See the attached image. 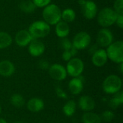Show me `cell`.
Masks as SVG:
<instances>
[{
    "mask_svg": "<svg viewBox=\"0 0 123 123\" xmlns=\"http://www.w3.org/2000/svg\"><path fill=\"white\" fill-rule=\"evenodd\" d=\"M43 21L49 25H56L61 20V10L55 4H50L44 7L43 11Z\"/></svg>",
    "mask_w": 123,
    "mask_h": 123,
    "instance_id": "1",
    "label": "cell"
},
{
    "mask_svg": "<svg viewBox=\"0 0 123 123\" xmlns=\"http://www.w3.org/2000/svg\"><path fill=\"white\" fill-rule=\"evenodd\" d=\"M123 81L120 76L111 74L107 76L102 83V89L107 94H115L122 89Z\"/></svg>",
    "mask_w": 123,
    "mask_h": 123,
    "instance_id": "2",
    "label": "cell"
},
{
    "mask_svg": "<svg viewBox=\"0 0 123 123\" xmlns=\"http://www.w3.org/2000/svg\"><path fill=\"white\" fill-rule=\"evenodd\" d=\"M118 14L113 9L105 7L100 10L97 14L98 24L103 27H108L114 25L116 22Z\"/></svg>",
    "mask_w": 123,
    "mask_h": 123,
    "instance_id": "3",
    "label": "cell"
},
{
    "mask_svg": "<svg viewBox=\"0 0 123 123\" xmlns=\"http://www.w3.org/2000/svg\"><path fill=\"white\" fill-rule=\"evenodd\" d=\"M28 32L33 39H38L46 37L50 32V27L45 21L38 20L30 25Z\"/></svg>",
    "mask_w": 123,
    "mask_h": 123,
    "instance_id": "4",
    "label": "cell"
},
{
    "mask_svg": "<svg viewBox=\"0 0 123 123\" xmlns=\"http://www.w3.org/2000/svg\"><path fill=\"white\" fill-rule=\"evenodd\" d=\"M106 53L108 59L116 63H123V42L118 40L110 44L107 50Z\"/></svg>",
    "mask_w": 123,
    "mask_h": 123,
    "instance_id": "5",
    "label": "cell"
},
{
    "mask_svg": "<svg viewBox=\"0 0 123 123\" xmlns=\"http://www.w3.org/2000/svg\"><path fill=\"white\" fill-rule=\"evenodd\" d=\"M66 69L67 74L73 78L79 77L81 76L84 70V63L81 58L74 57L68 61Z\"/></svg>",
    "mask_w": 123,
    "mask_h": 123,
    "instance_id": "6",
    "label": "cell"
},
{
    "mask_svg": "<svg viewBox=\"0 0 123 123\" xmlns=\"http://www.w3.org/2000/svg\"><path fill=\"white\" fill-rule=\"evenodd\" d=\"M91 43V36L86 32H80L77 33L72 41V46L76 49L83 50L86 48Z\"/></svg>",
    "mask_w": 123,
    "mask_h": 123,
    "instance_id": "7",
    "label": "cell"
},
{
    "mask_svg": "<svg viewBox=\"0 0 123 123\" xmlns=\"http://www.w3.org/2000/svg\"><path fill=\"white\" fill-rule=\"evenodd\" d=\"M48 74L51 79L58 81L65 80L68 76L66 68L59 63L50 65L48 68Z\"/></svg>",
    "mask_w": 123,
    "mask_h": 123,
    "instance_id": "8",
    "label": "cell"
},
{
    "mask_svg": "<svg viewBox=\"0 0 123 123\" xmlns=\"http://www.w3.org/2000/svg\"><path fill=\"white\" fill-rule=\"evenodd\" d=\"M113 39L112 33L108 29L102 28L98 32L97 42L99 46L102 48H107L113 43Z\"/></svg>",
    "mask_w": 123,
    "mask_h": 123,
    "instance_id": "9",
    "label": "cell"
},
{
    "mask_svg": "<svg viewBox=\"0 0 123 123\" xmlns=\"http://www.w3.org/2000/svg\"><path fill=\"white\" fill-rule=\"evenodd\" d=\"M81 12L84 17L87 19H94L97 14L98 8L97 4L92 1H86L83 5L81 6Z\"/></svg>",
    "mask_w": 123,
    "mask_h": 123,
    "instance_id": "10",
    "label": "cell"
},
{
    "mask_svg": "<svg viewBox=\"0 0 123 123\" xmlns=\"http://www.w3.org/2000/svg\"><path fill=\"white\" fill-rule=\"evenodd\" d=\"M108 61V57L106 53V50L101 48L97 49L92 56V62L96 67L104 66Z\"/></svg>",
    "mask_w": 123,
    "mask_h": 123,
    "instance_id": "11",
    "label": "cell"
},
{
    "mask_svg": "<svg viewBox=\"0 0 123 123\" xmlns=\"http://www.w3.org/2000/svg\"><path fill=\"white\" fill-rule=\"evenodd\" d=\"M45 47L43 42L34 39L28 45V52L33 57H38L43 55L45 52Z\"/></svg>",
    "mask_w": 123,
    "mask_h": 123,
    "instance_id": "12",
    "label": "cell"
},
{
    "mask_svg": "<svg viewBox=\"0 0 123 123\" xmlns=\"http://www.w3.org/2000/svg\"><path fill=\"white\" fill-rule=\"evenodd\" d=\"M78 106L84 112H92L96 107V102L92 97L83 95L79 99Z\"/></svg>",
    "mask_w": 123,
    "mask_h": 123,
    "instance_id": "13",
    "label": "cell"
},
{
    "mask_svg": "<svg viewBox=\"0 0 123 123\" xmlns=\"http://www.w3.org/2000/svg\"><path fill=\"white\" fill-rule=\"evenodd\" d=\"M32 40L34 39L32 38L28 30H22L17 32L14 37L16 44L19 47L27 46Z\"/></svg>",
    "mask_w": 123,
    "mask_h": 123,
    "instance_id": "14",
    "label": "cell"
},
{
    "mask_svg": "<svg viewBox=\"0 0 123 123\" xmlns=\"http://www.w3.org/2000/svg\"><path fill=\"white\" fill-rule=\"evenodd\" d=\"M68 89L70 92L74 95L80 94L84 89V81L82 76H80L79 77L71 79L68 82Z\"/></svg>",
    "mask_w": 123,
    "mask_h": 123,
    "instance_id": "15",
    "label": "cell"
},
{
    "mask_svg": "<svg viewBox=\"0 0 123 123\" xmlns=\"http://www.w3.org/2000/svg\"><path fill=\"white\" fill-rule=\"evenodd\" d=\"M45 107V103L43 100L38 97H33L28 100L27 102V110L33 113L39 112L42 111Z\"/></svg>",
    "mask_w": 123,
    "mask_h": 123,
    "instance_id": "16",
    "label": "cell"
},
{
    "mask_svg": "<svg viewBox=\"0 0 123 123\" xmlns=\"http://www.w3.org/2000/svg\"><path fill=\"white\" fill-rule=\"evenodd\" d=\"M15 72V66L12 62L8 60L0 61V76L3 77H9Z\"/></svg>",
    "mask_w": 123,
    "mask_h": 123,
    "instance_id": "17",
    "label": "cell"
},
{
    "mask_svg": "<svg viewBox=\"0 0 123 123\" xmlns=\"http://www.w3.org/2000/svg\"><path fill=\"white\" fill-rule=\"evenodd\" d=\"M70 32L68 23L61 20L55 25V34L60 38L66 37Z\"/></svg>",
    "mask_w": 123,
    "mask_h": 123,
    "instance_id": "18",
    "label": "cell"
},
{
    "mask_svg": "<svg viewBox=\"0 0 123 123\" xmlns=\"http://www.w3.org/2000/svg\"><path fill=\"white\" fill-rule=\"evenodd\" d=\"M81 121L83 123H102L100 115L92 112H85L82 117Z\"/></svg>",
    "mask_w": 123,
    "mask_h": 123,
    "instance_id": "19",
    "label": "cell"
},
{
    "mask_svg": "<svg viewBox=\"0 0 123 123\" xmlns=\"http://www.w3.org/2000/svg\"><path fill=\"white\" fill-rule=\"evenodd\" d=\"M77 105L74 100L67 101L63 107V112L66 117H72L76 111Z\"/></svg>",
    "mask_w": 123,
    "mask_h": 123,
    "instance_id": "20",
    "label": "cell"
},
{
    "mask_svg": "<svg viewBox=\"0 0 123 123\" xmlns=\"http://www.w3.org/2000/svg\"><path fill=\"white\" fill-rule=\"evenodd\" d=\"M123 104V92L122 90L113 94V97L109 101V106L112 109H117L118 107H120Z\"/></svg>",
    "mask_w": 123,
    "mask_h": 123,
    "instance_id": "21",
    "label": "cell"
},
{
    "mask_svg": "<svg viewBox=\"0 0 123 123\" xmlns=\"http://www.w3.org/2000/svg\"><path fill=\"white\" fill-rule=\"evenodd\" d=\"M19 7L20 10L27 14H30L34 12L36 9V6L34 4L32 0H24L20 2Z\"/></svg>",
    "mask_w": 123,
    "mask_h": 123,
    "instance_id": "22",
    "label": "cell"
},
{
    "mask_svg": "<svg viewBox=\"0 0 123 123\" xmlns=\"http://www.w3.org/2000/svg\"><path fill=\"white\" fill-rule=\"evenodd\" d=\"M10 103L15 108H22L25 104V100L23 96L20 94H14L10 97Z\"/></svg>",
    "mask_w": 123,
    "mask_h": 123,
    "instance_id": "23",
    "label": "cell"
},
{
    "mask_svg": "<svg viewBox=\"0 0 123 123\" xmlns=\"http://www.w3.org/2000/svg\"><path fill=\"white\" fill-rule=\"evenodd\" d=\"M12 43V37L5 32H0V50L10 46Z\"/></svg>",
    "mask_w": 123,
    "mask_h": 123,
    "instance_id": "24",
    "label": "cell"
},
{
    "mask_svg": "<svg viewBox=\"0 0 123 123\" xmlns=\"http://www.w3.org/2000/svg\"><path fill=\"white\" fill-rule=\"evenodd\" d=\"M76 19V13L74 9L68 8L61 11V19L67 23L72 22Z\"/></svg>",
    "mask_w": 123,
    "mask_h": 123,
    "instance_id": "25",
    "label": "cell"
},
{
    "mask_svg": "<svg viewBox=\"0 0 123 123\" xmlns=\"http://www.w3.org/2000/svg\"><path fill=\"white\" fill-rule=\"evenodd\" d=\"M100 117H101L102 121L105 122V123H110L114 120L115 114L111 110H105L102 113Z\"/></svg>",
    "mask_w": 123,
    "mask_h": 123,
    "instance_id": "26",
    "label": "cell"
},
{
    "mask_svg": "<svg viewBox=\"0 0 123 123\" xmlns=\"http://www.w3.org/2000/svg\"><path fill=\"white\" fill-rule=\"evenodd\" d=\"M60 47L64 50H69L72 47V43L69 40V39L66 37L61 38L59 42Z\"/></svg>",
    "mask_w": 123,
    "mask_h": 123,
    "instance_id": "27",
    "label": "cell"
},
{
    "mask_svg": "<svg viewBox=\"0 0 123 123\" xmlns=\"http://www.w3.org/2000/svg\"><path fill=\"white\" fill-rule=\"evenodd\" d=\"M113 9L117 14H123V0H115Z\"/></svg>",
    "mask_w": 123,
    "mask_h": 123,
    "instance_id": "28",
    "label": "cell"
},
{
    "mask_svg": "<svg viewBox=\"0 0 123 123\" xmlns=\"http://www.w3.org/2000/svg\"><path fill=\"white\" fill-rule=\"evenodd\" d=\"M55 93H56V95L61 98V99H68V94H66V92L60 86H56L55 87Z\"/></svg>",
    "mask_w": 123,
    "mask_h": 123,
    "instance_id": "29",
    "label": "cell"
},
{
    "mask_svg": "<svg viewBox=\"0 0 123 123\" xmlns=\"http://www.w3.org/2000/svg\"><path fill=\"white\" fill-rule=\"evenodd\" d=\"M36 7L43 8L46 6L47 5L50 4L51 0H32Z\"/></svg>",
    "mask_w": 123,
    "mask_h": 123,
    "instance_id": "30",
    "label": "cell"
},
{
    "mask_svg": "<svg viewBox=\"0 0 123 123\" xmlns=\"http://www.w3.org/2000/svg\"><path fill=\"white\" fill-rule=\"evenodd\" d=\"M50 66V65L49 62L45 59H42L38 62V67L41 70H48Z\"/></svg>",
    "mask_w": 123,
    "mask_h": 123,
    "instance_id": "31",
    "label": "cell"
},
{
    "mask_svg": "<svg viewBox=\"0 0 123 123\" xmlns=\"http://www.w3.org/2000/svg\"><path fill=\"white\" fill-rule=\"evenodd\" d=\"M72 58H73V57H72V55H71V53H70L69 50H64V51L63 52L62 58H63V60L64 61L68 62V61H69Z\"/></svg>",
    "mask_w": 123,
    "mask_h": 123,
    "instance_id": "32",
    "label": "cell"
},
{
    "mask_svg": "<svg viewBox=\"0 0 123 123\" xmlns=\"http://www.w3.org/2000/svg\"><path fill=\"white\" fill-rule=\"evenodd\" d=\"M115 23L120 28L123 27V14H118Z\"/></svg>",
    "mask_w": 123,
    "mask_h": 123,
    "instance_id": "33",
    "label": "cell"
},
{
    "mask_svg": "<svg viewBox=\"0 0 123 123\" xmlns=\"http://www.w3.org/2000/svg\"><path fill=\"white\" fill-rule=\"evenodd\" d=\"M69 51H70V53H71V55H72V57H74L76 54H77V53H78V50L77 49H76L74 47H71V48L69 50Z\"/></svg>",
    "mask_w": 123,
    "mask_h": 123,
    "instance_id": "34",
    "label": "cell"
},
{
    "mask_svg": "<svg viewBox=\"0 0 123 123\" xmlns=\"http://www.w3.org/2000/svg\"><path fill=\"white\" fill-rule=\"evenodd\" d=\"M120 71L121 74L123 73V63H120Z\"/></svg>",
    "mask_w": 123,
    "mask_h": 123,
    "instance_id": "35",
    "label": "cell"
},
{
    "mask_svg": "<svg viewBox=\"0 0 123 123\" xmlns=\"http://www.w3.org/2000/svg\"><path fill=\"white\" fill-rule=\"evenodd\" d=\"M85 1H86V0H79V1H78V2H79V4L80 6L83 5V4H84Z\"/></svg>",
    "mask_w": 123,
    "mask_h": 123,
    "instance_id": "36",
    "label": "cell"
},
{
    "mask_svg": "<svg viewBox=\"0 0 123 123\" xmlns=\"http://www.w3.org/2000/svg\"><path fill=\"white\" fill-rule=\"evenodd\" d=\"M0 123H7V122L3 118H0Z\"/></svg>",
    "mask_w": 123,
    "mask_h": 123,
    "instance_id": "37",
    "label": "cell"
},
{
    "mask_svg": "<svg viewBox=\"0 0 123 123\" xmlns=\"http://www.w3.org/2000/svg\"><path fill=\"white\" fill-rule=\"evenodd\" d=\"M13 123H24L23 122H21V121H17V122H14Z\"/></svg>",
    "mask_w": 123,
    "mask_h": 123,
    "instance_id": "38",
    "label": "cell"
},
{
    "mask_svg": "<svg viewBox=\"0 0 123 123\" xmlns=\"http://www.w3.org/2000/svg\"><path fill=\"white\" fill-rule=\"evenodd\" d=\"M1 107L0 105V115H1Z\"/></svg>",
    "mask_w": 123,
    "mask_h": 123,
    "instance_id": "39",
    "label": "cell"
}]
</instances>
